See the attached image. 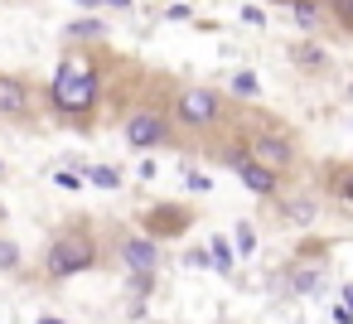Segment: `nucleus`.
<instances>
[{
	"label": "nucleus",
	"instance_id": "1",
	"mask_svg": "<svg viewBox=\"0 0 353 324\" xmlns=\"http://www.w3.org/2000/svg\"><path fill=\"white\" fill-rule=\"evenodd\" d=\"M102 97V68L88 59V54H68L59 68H54V83H49V102L54 112L63 117H88Z\"/></svg>",
	"mask_w": 353,
	"mask_h": 324
},
{
	"label": "nucleus",
	"instance_id": "2",
	"mask_svg": "<svg viewBox=\"0 0 353 324\" xmlns=\"http://www.w3.org/2000/svg\"><path fill=\"white\" fill-rule=\"evenodd\" d=\"M92 261H97V242H92L88 227H59V232L44 242V271H49L54 281H68V276L88 271Z\"/></svg>",
	"mask_w": 353,
	"mask_h": 324
},
{
	"label": "nucleus",
	"instance_id": "3",
	"mask_svg": "<svg viewBox=\"0 0 353 324\" xmlns=\"http://www.w3.org/2000/svg\"><path fill=\"white\" fill-rule=\"evenodd\" d=\"M174 121L189 126V131H208L223 121V97L213 88H184L174 97Z\"/></svg>",
	"mask_w": 353,
	"mask_h": 324
},
{
	"label": "nucleus",
	"instance_id": "4",
	"mask_svg": "<svg viewBox=\"0 0 353 324\" xmlns=\"http://www.w3.org/2000/svg\"><path fill=\"white\" fill-rule=\"evenodd\" d=\"M121 131H126V145H136V150H150V145H165L170 141L165 112H131Z\"/></svg>",
	"mask_w": 353,
	"mask_h": 324
},
{
	"label": "nucleus",
	"instance_id": "5",
	"mask_svg": "<svg viewBox=\"0 0 353 324\" xmlns=\"http://www.w3.org/2000/svg\"><path fill=\"white\" fill-rule=\"evenodd\" d=\"M228 165L237 170V179H242V184H247L252 194H266V199H271V194L281 189L276 170H266L261 160H252V155H247V145H242V150H228Z\"/></svg>",
	"mask_w": 353,
	"mask_h": 324
},
{
	"label": "nucleus",
	"instance_id": "6",
	"mask_svg": "<svg viewBox=\"0 0 353 324\" xmlns=\"http://www.w3.org/2000/svg\"><path fill=\"white\" fill-rule=\"evenodd\" d=\"M247 155H252V160H261L266 170H285V165L295 160V145H290L281 131H256V136H252V145H247Z\"/></svg>",
	"mask_w": 353,
	"mask_h": 324
},
{
	"label": "nucleus",
	"instance_id": "7",
	"mask_svg": "<svg viewBox=\"0 0 353 324\" xmlns=\"http://www.w3.org/2000/svg\"><path fill=\"white\" fill-rule=\"evenodd\" d=\"M121 261H126L136 276H155V266H160V247H155L150 237H126V242H121Z\"/></svg>",
	"mask_w": 353,
	"mask_h": 324
},
{
	"label": "nucleus",
	"instance_id": "8",
	"mask_svg": "<svg viewBox=\"0 0 353 324\" xmlns=\"http://www.w3.org/2000/svg\"><path fill=\"white\" fill-rule=\"evenodd\" d=\"M0 117H30V88L15 73H0Z\"/></svg>",
	"mask_w": 353,
	"mask_h": 324
},
{
	"label": "nucleus",
	"instance_id": "9",
	"mask_svg": "<svg viewBox=\"0 0 353 324\" xmlns=\"http://www.w3.org/2000/svg\"><path fill=\"white\" fill-rule=\"evenodd\" d=\"M145 227H150V237L155 232H184L189 227V213L184 208H150L145 213Z\"/></svg>",
	"mask_w": 353,
	"mask_h": 324
},
{
	"label": "nucleus",
	"instance_id": "10",
	"mask_svg": "<svg viewBox=\"0 0 353 324\" xmlns=\"http://www.w3.org/2000/svg\"><path fill=\"white\" fill-rule=\"evenodd\" d=\"M319 276H324V266L295 261V266H290V290H300V295H305V290H314V285H319Z\"/></svg>",
	"mask_w": 353,
	"mask_h": 324
},
{
	"label": "nucleus",
	"instance_id": "11",
	"mask_svg": "<svg viewBox=\"0 0 353 324\" xmlns=\"http://www.w3.org/2000/svg\"><path fill=\"white\" fill-rule=\"evenodd\" d=\"M232 247H237L242 256H252V252H256V227H252V223H237V232H232Z\"/></svg>",
	"mask_w": 353,
	"mask_h": 324
},
{
	"label": "nucleus",
	"instance_id": "12",
	"mask_svg": "<svg viewBox=\"0 0 353 324\" xmlns=\"http://www.w3.org/2000/svg\"><path fill=\"white\" fill-rule=\"evenodd\" d=\"M290 6H295L300 30H314V25H319V6H314V0H290Z\"/></svg>",
	"mask_w": 353,
	"mask_h": 324
},
{
	"label": "nucleus",
	"instance_id": "13",
	"mask_svg": "<svg viewBox=\"0 0 353 324\" xmlns=\"http://www.w3.org/2000/svg\"><path fill=\"white\" fill-rule=\"evenodd\" d=\"M232 92H237V97H261V83H256V73H247V68H242V73L232 78Z\"/></svg>",
	"mask_w": 353,
	"mask_h": 324
},
{
	"label": "nucleus",
	"instance_id": "14",
	"mask_svg": "<svg viewBox=\"0 0 353 324\" xmlns=\"http://www.w3.org/2000/svg\"><path fill=\"white\" fill-rule=\"evenodd\" d=\"M68 39H102V25L97 20H73L68 25Z\"/></svg>",
	"mask_w": 353,
	"mask_h": 324
},
{
	"label": "nucleus",
	"instance_id": "15",
	"mask_svg": "<svg viewBox=\"0 0 353 324\" xmlns=\"http://www.w3.org/2000/svg\"><path fill=\"white\" fill-rule=\"evenodd\" d=\"M15 266H20V247L0 237V271H15Z\"/></svg>",
	"mask_w": 353,
	"mask_h": 324
},
{
	"label": "nucleus",
	"instance_id": "16",
	"mask_svg": "<svg viewBox=\"0 0 353 324\" xmlns=\"http://www.w3.org/2000/svg\"><path fill=\"white\" fill-rule=\"evenodd\" d=\"M295 63H305V68H319V63H324V54H319V49H310V44H295Z\"/></svg>",
	"mask_w": 353,
	"mask_h": 324
},
{
	"label": "nucleus",
	"instance_id": "17",
	"mask_svg": "<svg viewBox=\"0 0 353 324\" xmlns=\"http://www.w3.org/2000/svg\"><path fill=\"white\" fill-rule=\"evenodd\" d=\"M208 261H213L218 271H232V252H228V242H213V252H208Z\"/></svg>",
	"mask_w": 353,
	"mask_h": 324
},
{
	"label": "nucleus",
	"instance_id": "18",
	"mask_svg": "<svg viewBox=\"0 0 353 324\" xmlns=\"http://www.w3.org/2000/svg\"><path fill=\"white\" fill-rule=\"evenodd\" d=\"M334 199H343V203H353V170H343V174L334 179Z\"/></svg>",
	"mask_w": 353,
	"mask_h": 324
},
{
	"label": "nucleus",
	"instance_id": "19",
	"mask_svg": "<svg viewBox=\"0 0 353 324\" xmlns=\"http://www.w3.org/2000/svg\"><path fill=\"white\" fill-rule=\"evenodd\" d=\"M88 179L92 184H102V189H117L121 179H117V170H88Z\"/></svg>",
	"mask_w": 353,
	"mask_h": 324
},
{
	"label": "nucleus",
	"instance_id": "20",
	"mask_svg": "<svg viewBox=\"0 0 353 324\" xmlns=\"http://www.w3.org/2000/svg\"><path fill=\"white\" fill-rule=\"evenodd\" d=\"M329 6H334V15H339V20L353 30V0H329Z\"/></svg>",
	"mask_w": 353,
	"mask_h": 324
},
{
	"label": "nucleus",
	"instance_id": "21",
	"mask_svg": "<svg viewBox=\"0 0 353 324\" xmlns=\"http://www.w3.org/2000/svg\"><path fill=\"white\" fill-rule=\"evenodd\" d=\"M184 184H189L194 194H208V174H199V170H189V174H184Z\"/></svg>",
	"mask_w": 353,
	"mask_h": 324
},
{
	"label": "nucleus",
	"instance_id": "22",
	"mask_svg": "<svg viewBox=\"0 0 353 324\" xmlns=\"http://www.w3.org/2000/svg\"><path fill=\"white\" fill-rule=\"evenodd\" d=\"M334 319H339V324H353V310H348V305H339V310H334Z\"/></svg>",
	"mask_w": 353,
	"mask_h": 324
},
{
	"label": "nucleus",
	"instance_id": "23",
	"mask_svg": "<svg viewBox=\"0 0 353 324\" xmlns=\"http://www.w3.org/2000/svg\"><path fill=\"white\" fill-rule=\"evenodd\" d=\"M343 305H348V310H353V285H343Z\"/></svg>",
	"mask_w": 353,
	"mask_h": 324
},
{
	"label": "nucleus",
	"instance_id": "24",
	"mask_svg": "<svg viewBox=\"0 0 353 324\" xmlns=\"http://www.w3.org/2000/svg\"><path fill=\"white\" fill-rule=\"evenodd\" d=\"M102 6H117V10H126V6H131V0H102Z\"/></svg>",
	"mask_w": 353,
	"mask_h": 324
},
{
	"label": "nucleus",
	"instance_id": "25",
	"mask_svg": "<svg viewBox=\"0 0 353 324\" xmlns=\"http://www.w3.org/2000/svg\"><path fill=\"white\" fill-rule=\"evenodd\" d=\"M78 6H102V0H78Z\"/></svg>",
	"mask_w": 353,
	"mask_h": 324
},
{
	"label": "nucleus",
	"instance_id": "26",
	"mask_svg": "<svg viewBox=\"0 0 353 324\" xmlns=\"http://www.w3.org/2000/svg\"><path fill=\"white\" fill-rule=\"evenodd\" d=\"M348 97H353V88H348Z\"/></svg>",
	"mask_w": 353,
	"mask_h": 324
}]
</instances>
